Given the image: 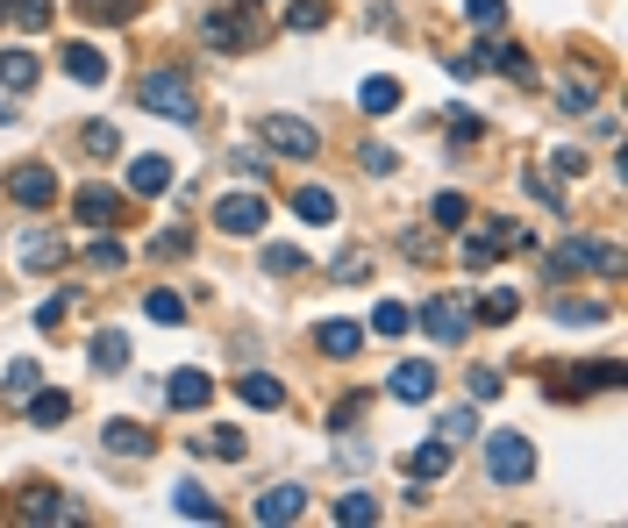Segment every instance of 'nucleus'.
Masks as SVG:
<instances>
[{
    "label": "nucleus",
    "mask_w": 628,
    "mask_h": 528,
    "mask_svg": "<svg viewBox=\"0 0 628 528\" xmlns=\"http://www.w3.org/2000/svg\"><path fill=\"white\" fill-rule=\"evenodd\" d=\"M486 236L492 250H535V236H529V222H515V215H486Z\"/></svg>",
    "instance_id": "nucleus-21"
},
{
    "label": "nucleus",
    "mask_w": 628,
    "mask_h": 528,
    "mask_svg": "<svg viewBox=\"0 0 628 528\" xmlns=\"http://www.w3.org/2000/svg\"><path fill=\"white\" fill-rule=\"evenodd\" d=\"M143 108L151 115H164V122H193V79L186 72H151V79H143Z\"/></svg>",
    "instance_id": "nucleus-2"
},
{
    "label": "nucleus",
    "mask_w": 628,
    "mask_h": 528,
    "mask_svg": "<svg viewBox=\"0 0 628 528\" xmlns=\"http://www.w3.org/2000/svg\"><path fill=\"white\" fill-rule=\"evenodd\" d=\"M478 65H492V72H507V79H515V86H529V79H535V65H529V51H521V43H500V36H486V43H478Z\"/></svg>",
    "instance_id": "nucleus-12"
},
{
    "label": "nucleus",
    "mask_w": 628,
    "mask_h": 528,
    "mask_svg": "<svg viewBox=\"0 0 628 528\" xmlns=\"http://www.w3.org/2000/svg\"><path fill=\"white\" fill-rule=\"evenodd\" d=\"M164 400H172L178 407V414H201V407L207 400H215V379H207V371H172V379H164Z\"/></svg>",
    "instance_id": "nucleus-11"
},
{
    "label": "nucleus",
    "mask_w": 628,
    "mask_h": 528,
    "mask_svg": "<svg viewBox=\"0 0 628 528\" xmlns=\"http://www.w3.org/2000/svg\"><path fill=\"white\" fill-rule=\"evenodd\" d=\"M65 322H72V293H51L36 308V328H43V336H65Z\"/></svg>",
    "instance_id": "nucleus-34"
},
{
    "label": "nucleus",
    "mask_w": 628,
    "mask_h": 528,
    "mask_svg": "<svg viewBox=\"0 0 628 528\" xmlns=\"http://www.w3.org/2000/svg\"><path fill=\"white\" fill-rule=\"evenodd\" d=\"M264 222H272V207H264V193H221V201H215V229L221 236H264Z\"/></svg>",
    "instance_id": "nucleus-3"
},
{
    "label": "nucleus",
    "mask_w": 628,
    "mask_h": 528,
    "mask_svg": "<svg viewBox=\"0 0 628 528\" xmlns=\"http://www.w3.org/2000/svg\"><path fill=\"white\" fill-rule=\"evenodd\" d=\"M429 222H436V229H465V222H472V207L457 201V193H436V207H429Z\"/></svg>",
    "instance_id": "nucleus-36"
},
{
    "label": "nucleus",
    "mask_w": 628,
    "mask_h": 528,
    "mask_svg": "<svg viewBox=\"0 0 628 528\" xmlns=\"http://www.w3.org/2000/svg\"><path fill=\"white\" fill-rule=\"evenodd\" d=\"M564 271V279H572V271H586V265H600L607 279H621V250L615 244H600V236H572V244H557V258H550Z\"/></svg>",
    "instance_id": "nucleus-6"
},
{
    "label": "nucleus",
    "mask_w": 628,
    "mask_h": 528,
    "mask_svg": "<svg viewBox=\"0 0 628 528\" xmlns=\"http://www.w3.org/2000/svg\"><path fill=\"white\" fill-rule=\"evenodd\" d=\"M328 279H343V285H365V279H371V258H365V250H343Z\"/></svg>",
    "instance_id": "nucleus-42"
},
{
    "label": "nucleus",
    "mask_w": 628,
    "mask_h": 528,
    "mask_svg": "<svg viewBox=\"0 0 628 528\" xmlns=\"http://www.w3.org/2000/svg\"><path fill=\"white\" fill-rule=\"evenodd\" d=\"M143 314H151V322H186V300H178L172 285H158V293L143 300Z\"/></svg>",
    "instance_id": "nucleus-37"
},
{
    "label": "nucleus",
    "mask_w": 628,
    "mask_h": 528,
    "mask_svg": "<svg viewBox=\"0 0 628 528\" xmlns=\"http://www.w3.org/2000/svg\"><path fill=\"white\" fill-rule=\"evenodd\" d=\"M14 258H22V271H57V265L72 258V244L57 229H29L22 244H14Z\"/></svg>",
    "instance_id": "nucleus-8"
},
{
    "label": "nucleus",
    "mask_w": 628,
    "mask_h": 528,
    "mask_svg": "<svg viewBox=\"0 0 628 528\" xmlns=\"http://www.w3.org/2000/svg\"><path fill=\"white\" fill-rule=\"evenodd\" d=\"M8 201L29 207V215H36V207H51V201H57V172H51V164H14V172H8Z\"/></svg>",
    "instance_id": "nucleus-7"
},
{
    "label": "nucleus",
    "mask_w": 628,
    "mask_h": 528,
    "mask_svg": "<svg viewBox=\"0 0 628 528\" xmlns=\"http://www.w3.org/2000/svg\"><path fill=\"white\" fill-rule=\"evenodd\" d=\"M301 507H307V486H272L258 500V521L264 528H279V521H301Z\"/></svg>",
    "instance_id": "nucleus-18"
},
{
    "label": "nucleus",
    "mask_w": 628,
    "mask_h": 528,
    "mask_svg": "<svg viewBox=\"0 0 628 528\" xmlns=\"http://www.w3.org/2000/svg\"><path fill=\"white\" fill-rule=\"evenodd\" d=\"M465 386H472V400H500V371H472Z\"/></svg>",
    "instance_id": "nucleus-51"
},
{
    "label": "nucleus",
    "mask_w": 628,
    "mask_h": 528,
    "mask_svg": "<svg viewBox=\"0 0 628 528\" xmlns=\"http://www.w3.org/2000/svg\"><path fill=\"white\" fill-rule=\"evenodd\" d=\"M100 443H108V457H129V464H143V457L158 450L143 421H108V435H100Z\"/></svg>",
    "instance_id": "nucleus-15"
},
{
    "label": "nucleus",
    "mask_w": 628,
    "mask_h": 528,
    "mask_svg": "<svg viewBox=\"0 0 628 528\" xmlns=\"http://www.w3.org/2000/svg\"><path fill=\"white\" fill-rule=\"evenodd\" d=\"M201 36L215 43V51H250V36H258V29H250V0H243V14H207Z\"/></svg>",
    "instance_id": "nucleus-14"
},
{
    "label": "nucleus",
    "mask_w": 628,
    "mask_h": 528,
    "mask_svg": "<svg viewBox=\"0 0 628 528\" xmlns=\"http://www.w3.org/2000/svg\"><path fill=\"white\" fill-rule=\"evenodd\" d=\"M79 14H86V22H129L137 0H79Z\"/></svg>",
    "instance_id": "nucleus-40"
},
{
    "label": "nucleus",
    "mask_w": 628,
    "mask_h": 528,
    "mask_svg": "<svg viewBox=\"0 0 628 528\" xmlns=\"http://www.w3.org/2000/svg\"><path fill=\"white\" fill-rule=\"evenodd\" d=\"M258 143L272 150V158H322V129L301 122V115H264Z\"/></svg>",
    "instance_id": "nucleus-1"
},
{
    "label": "nucleus",
    "mask_w": 628,
    "mask_h": 528,
    "mask_svg": "<svg viewBox=\"0 0 628 528\" xmlns=\"http://www.w3.org/2000/svg\"><path fill=\"white\" fill-rule=\"evenodd\" d=\"M357 164H365L371 179H393V164H400V158H393L386 143H365V150H357Z\"/></svg>",
    "instance_id": "nucleus-45"
},
{
    "label": "nucleus",
    "mask_w": 628,
    "mask_h": 528,
    "mask_svg": "<svg viewBox=\"0 0 628 528\" xmlns=\"http://www.w3.org/2000/svg\"><path fill=\"white\" fill-rule=\"evenodd\" d=\"M515 314H521V293L515 285H492V293L472 308V322H515Z\"/></svg>",
    "instance_id": "nucleus-28"
},
{
    "label": "nucleus",
    "mask_w": 628,
    "mask_h": 528,
    "mask_svg": "<svg viewBox=\"0 0 628 528\" xmlns=\"http://www.w3.org/2000/svg\"><path fill=\"white\" fill-rule=\"evenodd\" d=\"M36 386H43V371L29 365V357H14V365H8V400H29Z\"/></svg>",
    "instance_id": "nucleus-39"
},
{
    "label": "nucleus",
    "mask_w": 628,
    "mask_h": 528,
    "mask_svg": "<svg viewBox=\"0 0 628 528\" xmlns=\"http://www.w3.org/2000/svg\"><path fill=\"white\" fill-rule=\"evenodd\" d=\"M164 186H172V158H137L129 164V193H137V201H158Z\"/></svg>",
    "instance_id": "nucleus-19"
},
{
    "label": "nucleus",
    "mask_w": 628,
    "mask_h": 528,
    "mask_svg": "<svg viewBox=\"0 0 628 528\" xmlns=\"http://www.w3.org/2000/svg\"><path fill=\"white\" fill-rule=\"evenodd\" d=\"M465 14H472V29L500 36V22H507V0H465Z\"/></svg>",
    "instance_id": "nucleus-38"
},
{
    "label": "nucleus",
    "mask_w": 628,
    "mask_h": 528,
    "mask_svg": "<svg viewBox=\"0 0 628 528\" xmlns=\"http://www.w3.org/2000/svg\"><path fill=\"white\" fill-rule=\"evenodd\" d=\"M94 371H129V336L122 328H100L94 336Z\"/></svg>",
    "instance_id": "nucleus-26"
},
{
    "label": "nucleus",
    "mask_w": 628,
    "mask_h": 528,
    "mask_svg": "<svg viewBox=\"0 0 628 528\" xmlns=\"http://www.w3.org/2000/svg\"><path fill=\"white\" fill-rule=\"evenodd\" d=\"M314 351L343 365V357H357V351H365V328H357V322H322V328H314Z\"/></svg>",
    "instance_id": "nucleus-17"
},
{
    "label": "nucleus",
    "mask_w": 628,
    "mask_h": 528,
    "mask_svg": "<svg viewBox=\"0 0 628 528\" xmlns=\"http://www.w3.org/2000/svg\"><path fill=\"white\" fill-rule=\"evenodd\" d=\"M8 14H14V29H51V0H8Z\"/></svg>",
    "instance_id": "nucleus-35"
},
{
    "label": "nucleus",
    "mask_w": 628,
    "mask_h": 528,
    "mask_svg": "<svg viewBox=\"0 0 628 528\" xmlns=\"http://www.w3.org/2000/svg\"><path fill=\"white\" fill-rule=\"evenodd\" d=\"M79 150H86V158H115V150H122V129H115V122H86Z\"/></svg>",
    "instance_id": "nucleus-33"
},
{
    "label": "nucleus",
    "mask_w": 628,
    "mask_h": 528,
    "mask_svg": "<svg viewBox=\"0 0 628 528\" xmlns=\"http://www.w3.org/2000/svg\"><path fill=\"white\" fill-rule=\"evenodd\" d=\"M236 394H243L250 407H264V414H272V407H286V386H279L272 371H243V379H236Z\"/></svg>",
    "instance_id": "nucleus-23"
},
{
    "label": "nucleus",
    "mask_w": 628,
    "mask_h": 528,
    "mask_svg": "<svg viewBox=\"0 0 628 528\" xmlns=\"http://www.w3.org/2000/svg\"><path fill=\"white\" fill-rule=\"evenodd\" d=\"M557 322H607L600 300H557Z\"/></svg>",
    "instance_id": "nucleus-46"
},
{
    "label": "nucleus",
    "mask_w": 628,
    "mask_h": 528,
    "mask_svg": "<svg viewBox=\"0 0 628 528\" xmlns=\"http://www.w3.org/2000/svg\"><path fill=\"white\" fill-rule=\"evenodd\" d=\"M65 72L79 86H100V79H108V57H100L94 43H65Z\"/></svg>",
    "instance_id": "nucleus-22"
},
{
    "label": "nucleus",
    "mask_w": 628,
    "mask_h": 528,
    "mask_svg": "<svg viewBox=\"0 0 628 528\" xmlns=\"http://www.w3.org/2000/svg\"><path fill=\"white\" fill-rule=\"evenodd\" d=\"M486 472H492V486H521V478L535 472V450H529V435H486Z\"/></svg>",
    "instance_id": "nucleus-4"
},
{
    "label": "nucleus",
    "mask_w": 628,
    "mask_h": 528,
    "mask_svg": "<svg viewBox=\"0 0 628 528\" xmlns=\"http://www.w3.org/2000/svg\"><path fill=\"white\" fill-rule=\"evenodd\" d=\"M151 250H158V258H186V250H193V236H186V229H164Z\"/></svg>",
    "instance_id": "nucleus-49"
},
{
    "label": "nucleus",
    "mask_w": 628,
    "mask_h": 528,
    "mask_svg": "<svg viewBox=\"0 0 628 528\" xmlns=\"http://www.w3.org/2000/svg\"><path fill=\"white\" fill-rule=\"evenodd\" d=\"M172 515H186V521H221V507H215V493H207V486H172Z\"/></svg>",
    "instance_id": "nucleus-25"
},
{
    "label": "nucleus",
    "mask_w": 628,
    "mask_h": 528,
    "mask_svg": "<svg viewBox=\"0 0 628 528\" xmlns=\"http://www.w3.org/2000/svg\"><path fill=\"white\" fill-rule=\"evenodd\" d=\"M492 258H500V250H492V244H486V236H472V244H465V271H486Z\"/></svg>",
    "instance_id": "nucleus-50"
},
{
    "label": "nucleus",
    "mask_w": 628,
    "mask_h": 528,
    "mask_svg": "<svg viewBox=\"0 0 628 528\" xmlns=\"http://www.w3.org/2000/svg\"><path fill=\"white\" fill-rule=\"evenodd\" d=\"M414 322H422L436 343H465V336H472V300H457V293H429V308L414 314Z\"/></svg>",
    "instance_id": "nucleus-5"
},
{
    "label": "nucleus",
    "mask_w": 628,
    "mask_h": 528,
    "mask_svg": "<svg viewBox=\"0 0 628 528\" xmlns=\"http://www.w3.org/2000/svg\"><path fill=\"white\" fill-rule=\"evenodd\" d=\"M550 164H557V179H586V150H550Z\"/></svg>",
    "instance_id": "nucleus-48"
},
{
    "label": "nucleus",
    "mask_w": 628,
    "mask_h": 528,
    "mask_svg": "<svg viewBox=\"0 0 628 528\" xmlns=\"http://www.w3.org/2000/svg\"><path fill=\"white\" fill-rule=\"evenodd\" d=\"M14 515H22V521H79V507H72L65 493L36 486V493H22V500H14Z\"/></svg>",
    "instance_id": "nucleus-16"
},
{
    "label": "nucleus",
    "mask_w": 628,
    "mask_h": 528,
    "mask_svg": "<svg viewBox=\"0 0 628 528\" xmlns=\"http://www.w3.org/2000/svg\"><path fill=\"white\" fill-rule=\"evenodd\" d=\"M293 215H301L307 229H328V222H336V193L328 186H301L293 193Z\"/></svg>",
    "instance_id": "nucleus-20"
},
{
    "label": "nucleus",
    "mask_w": 628,
    "mask_h": 528,
    "mask_svg": "<svg viewBox=\"0 0 628 528\" xmlns=\"http://www.w3.org/2000/svg\"><path fill=\"white\" fill-rule=\"evenodd\" d=\"M451 464H457V443H451V435H436V443H422V450L408 457V478H414V486H436Z\"/></svg>",
    "instance_id": "nucleus-13"
},
{
    "label": "nucleus",
    "mask_w": 628,
    "mask_h": 528,
    "mask_svg": "<svg viewBox=\"0 0 628 528\" xmlns=\"http://www.w3.org/2000/svg\"><path fill=\"white\" fill-rule=\"evenodd\" d=\"M193 450H201V457H221V464H243L250 435H243V429H207V435H201Z\"/></svg>",
    "instance_id": "nucleus-24"
},
{
    "label": "nucleus",
    "mask_w": 628,
    "mask_h": 528,
    "mask_svg": "<svg viewBox=\"0 0 628 528\" xmlns=\"http://www.w3.org/2000/svg\"><path fill=\"white\" fill-rule=\"evenodd\" d=\"M0 14H8V0H0Z\"/></svg>",
    "instance_id": "nucleus-53"
},
{
    "label": "nucleus",
    "mask_w": 628,
    "mask_h": 528,
    "mask_svg": "<svg viewBox=\"0 0 628 528\" xmlns=\"http://www.w3.org/2000/svg\"><path fill=\"white\" fill-rule=\"evenodd\" d=\"M443 435H451V443L465 435V443H472V435H478V414H472V407H451V414H443Z\"/></svg>",
    "instance_id": "nucleus-47"
},
{
    "label": "nucleus",
    "mask_w": 628,
    "mask_h": 528,
    "mask_svg": "<svg viewBox=\"0 0 628 528\" xmlns=\"http://www.w3.org/2000/svg\"><path fill=\"white\" fill-rule=\"evenodd\" d=\"M357 108L379 122V115H393V108H400V86H393V79H365V86H357Z\"/></svg>",
    "instance_id": "nucleus-30"
},
{
    "label": "nucleus",
    "mask_w": 628,
    "mask_h": 528,
    "mask_svg": "<svg viewBox=\"0 0 628 528\" xmlns=\"http://www.w3.org/2000/svg\"><path fill=\"white\" fill-rule=\"evenodd\" d=\"M72 207H79V222H94V229H115V222L129 215L115 186H79V193H72Z\"/></svg>",
    "instance_id": "nucleus-9"
},
{
    "label": "nucleus",
    "mask_w": 628,
    "mask_h": 528,
    "mask_svg": "<svg viewBox=\"0 0 628 528\" xmlns=\"http://www.w3.org/2000/svg\"><path fill=\"white\" fill-rule=\"evenodd\" d=\"M328 515H336L343 528H371V521H379V500H371V493H343Z\"/></svg>",
    "instance_id": "nucleus-31"
},
{
    "label": "nucleus",
    "mask_w": 628,
    "mask_h": 528,
    "mask_svg": "<svg viewBox=\"0 0 628 528\" xmlns=\"http://www.w3.org/2000/svg\"><path fill=\"white\" fill-rule=\"evenodd\" d=\"M86 265H94V271H122V265H129V250L115 244V236H100V244L86 250Z\"/></svg>",
    "instance_id": "nucleus-43"
},
{
    "label": "nucleus",
    "mask_w": 628,
    "mask_h": 528,
    "mask_svg": "<svg viewBox=\"0 0 628 528\" xmlns=\"http://www.w3.org/2000/svg\"><path fill=\"white\" fill-rule=\"evenodd\" d=\"M29 421H36V429H57V421H72V394H29Z\"/></svg>",
    "instance_id": "nucleus-27"
},
{
    "label": "nucleus",
    "mask_w": 628,
    "mask_h": 528,
    "mask_svg": "<svg viewBox=\"0 0 628 528\" xmlns=\"http://www.w3.org/2000/svg\"><path fill=\"white\" fill-rule=\"evenodd\" d=\"M264 271H272V279H293V271H307V258L293 244H272V250H264Z\"/></svg>",
    "instance_id": "nucleus-41"
},
{
    "label": "nucleus",
    "mask_w": 628,
    "mask_h": 528,
    "mask_svg": "<svg viewBox=\"0 0 628 528\" xmlns=\"http://www.w3.org/2000/svg\"><path fill=\"white\" fill-rule=\"evenodd\" d=\"M386 394L393 400H408V407H422V400H436V365H422V357H408V365L386 379Z\"/></svg>",
    "instance_id": "nucleus-10"
},
{
    "label": "nucleus",
    "mask_w": 628,
    "mask_h": 528,
    "mask_svg": "<svg viewBox=\"0 0 628 528\" xmlns=\"http://www.w3.org/2000/svg\"><path fill=\"white\" fill-rule=\"evenodd\" d=\"M408 328H414V314L400 308V300H379V308H371V328H365V336H408Z\"/></svg>",
    "instance_id": "nucleus-32"
},
{
    "label": "nucleus",
    "mask_w": 628,
    "mask_h": 528,
    "mask_svg": "<svg viewBox=\"0 0 628 528\" xmlns=\"http://www.w3.org/2000/svg\"><path fill=\"white\" fill-rule=\"evenodd\" d=\"M328 22V0H293L286 8V29H322Z\"/></svg>",
    "instance_id": "nucleus-44"
},
{
    "label": "nucleus",
    "mask_w": 628,
    "mask_h": 528,
    "mask_svg": "<svg viewBox=\"0 0 628 528\" xmlns=\"http://www.w3.org/2000/svg\"><path fill=\"white\" fill-rule=\"evenodd\" d=\"M8 115H14V108H8V100H0V122H8Z\"/></svg>",
    "instance_id": "nucleus-52"
},
{
    "label": "nucleus",
    "mask_w": 628,
    "mask_h": 528,
    "mask_svg": "<svg viewBox=\"0 0 628 528\" xmlns=\"http://www.w3.org/2000/svg\"><path fill=\"white\" fill-rule=\"evenodd\" d=\"M0 86H8V94H29V86H36V57L29 51H0Z\"/></svg>",
    "instance_id": "nucleus-29"
}]
</instances>
